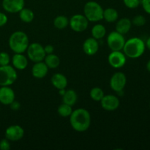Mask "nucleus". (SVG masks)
<instances>
[{
    "label": "nucleus",
    "mask_w": 150,
    "mask_h": 150,
    "mask_svg": "<svg viewBox=\"0 0 150 150\" xmlns=\"http://www.w3.org/2000/svg\"><path fill=\"white\" fill-rule=\"evenodd\" d=\"M70 123L72 128L76 131L82 133L89 128L91 125V115L85 108H77L73 111L70 116Z\"/></svg>",
    "instance_id": "obj_1"
},
{
    "label": "nucleus",
    "mask_w": 150,
    "mask_h": 150,
    "mask_svg": "<svg viewBox=\"0 0 150 150\" xmlns=\"http://www.w3.org/2000/svg\"><path fill=\"white\" fill-rule=\"evenodd\" d=\"M145 42L140 38L134 37L125 41L123 47V53L130 59H138L142 57L145 52Z\"/></svg>",
    "instance_id": "obj_2"
},
{
    "label": "nucleus",
    "mask_w": 150,
    "mask_h": 150,
    "mask_svg": "<svg viewBox=\"0 0 150 150\" xmlns=\"http://www.w3.org/2000/svg\"><path fill=\"white\" fill-rule=\"evenodd\" d=\"M9 47L15 54H23L29 45V38L25 32L16 31L12 33L9 38Z\"/></svg>",
    "instance_id": "obj_3"
},
{
    "label": "nucleus",
    "mask_w": 150,
    "mask_h": 150,
    "mask_svg": "<svg viewBox=\"0 0 150 150\" xmlns=\"http://www.w3.org/2000/svg\"><path fill=\"white\" fill-rule=\"evenodd\" d=\"M103 11L102 6L95 1H88L83 7V15L90 22H98L103 20Z\"/></svg>",
    "instance_id": "obj_4"
},
{
    "label": "nucleus",
    "mask_w": 150,
    "mask_h": 150,
    "mask_svg": "<svg viewBox=\"0 0 150 150\" xmlns=\"http://www.w3.org/2000/svg\"><path fill=\"white\" fill-rule=\"evenodd\" d=\"M16 70L10 65L0 66V86H10L17 80Z\"/></svg>",
    "instance_id": "obj_5"
},
{
    "label": "nucleus",
    "mask_w": 150,
    "mask_h": 150,
    "mask_svg": "<svg viewBox=\"0 0 150 150\" xmlns=\"http://www.w3.org/2000/svg\"><path fill=\"white\" fill-rule=\"evenodd\" d=\"M26 52H27L28 58L35 63L43 61L46 55L44 47L38 42L29 44Z\"/></svg>",
    "instance_id": "obj_6"
},
{
    "label": "nucleus",
    "mask_w": 150,
    "mask_h": 150,
    "mask_svg": "<svg viewBox=\"0 0 150 150\" xmlns=\"http://www.w3.org/2000/svg\"><path fill=\"white\" fill-rule=\"evenodd\" d=\"M125 41L124 35L117 31H114L108 35L107 45L111 51H122Z\"/></svg>",
    "instance_id": "obj_7"
},
{
    "label": "nucleus",
    "mask_w": 150,
    "mask_h": 150,
    "mask_svg": "<svg viewBox=\"0 0 150 150\" xmlns=\"http://www.w3.org/2000/svg\"><path fill=\"white\" fill-rule=\"evenodd\" d=\"M69 25L74 32H82L87 29L89 21L84 15L76 14L69 20Z\"/></svg>",
    "instance_id": "obj_8"
},
{
    "label": "nucleus",
    "mask_w": 150,
    "mask_h": 150,
    "mask_svg": "<svg viewBox=\"0 0 150 150\" xmlns=\"http://www.w3.org/2000/svg\"><path fill=\"white\" fill-rule=\"evenodd\" d=\"M127 83V77L122 72H117L110 79V86L116 92H123Z\"/></svg>",
    "instance_id": "obj_9"
},
{
    "label": "nucleus",
    "mask_w": 150,
    "mask_h": 150,
    "mask_svg": "<svg viewBox=\"0 0 150 150\" xmlns=\"http://www.w3.org/2000/svg\"><path fill=\"white\" fill-rule=\"evenodd\" d=\"M125 54L121 51H112L108 57V62L110 65L114 68H121L125 64Z\"/></svg>",
    "instance_id": "obj_10"
},
{
    "label": "nucleus",
    "mask_w": 150,
    "mask_h": 150,
    "mask_svg": "<svg viewBox=\"0 0 150 150\" xmlns=\"http://www.w3.org/2000/svg\"><path fill=\"white\" fill-rule=\"evenodd\" d=\"M101 107L105 111H114L119 108L120 101L117 96L114 95H104L100 101Z\"/></svg>",
    "instance_id": "obj_11"
},
{
    "label": "nucleus",
    "mask_w": 150,
    "mask_h": 150,
    "mask_svg": "<svg viewBox=\"0 0 150 150\" xmlns=\"http://www.w3.org/2000/svg\"><path fill=\"white\" fill-rule=\"evenodd\" d=\"M23 136L24 130L18 125L9 126L5 130V138L10 142H18L23 139Z\"/></svg>",
    "instance_id": "obj_12"
},
{
    "label": "nucleus",
    "mask_w": 150,
    "mask_h": 150,
    "mask_svg": "<svg viewBox=\"0 0 150 150\" xmlns=\"http://www.w3.org/2000/svg\"><path fill=\"white\" fill-rule=\"evenodd\" d=\"M24 0H3L1 5L7 13H16L24 7Z\"/></svg>",
    "instance_id": "obj_13"
},
{
    "label": "nucleus",
    "mask_w": 150,
    "mask_h": 150,
    "mask_svg": "<svg viewBox=\"0 0 150 150\" xmlns=\"http://www.w3.org/2000/svg\"><path fill=\"white\" fill-rule=\"evenodd\" d=\"M16 95L12 88L9 86H3L0 87V103L4 105H10L15 100Z\"/></svg>",
    "instance_id": "obj_14"
},
{
    "label": "nucleus",
    "mask_w": 150,
    "mask_h": 150,
    "mask_svg": "<svg viewBox=\"0 0 150 150\" xmlns=\"http://www.w3.org/2000/svg\"><path fill=\"white\" fill-rule=\"evenodd\" d=\"M99 50V42L94 38H89L83 42V51L86 55L92 56L97 54Z\"/></svg>",
    "instance_id": "obj_15"
},
{
    "label": "nucleus",
    "mask_w": 150,
    "mask_h": 150,
    "mask_svg": "<svg viewBox=\"0 0 150 150\" xmlns=\"http://www.w3.org/2000/svg\"><path fill=\"white\" fill-rule=\"evenodd\" d=\"M48 69L43 61L35 62L32 68V74L36 79H42L48 74Z\"/></svg>",
    "instance_id": "obj_16"
},
{
    "label": "nucleus",
    "mask_w": 150,
    "mask_h": 150,
    "mask_svg": "<svg viewBox=\"0 0 150 150\" xmlns=\"http://www.w3.org/2000/svg\"><path fill=\"white\" fill-rule=\"evenodd\" d=\"M12 64L16 70H25L28 66V59L23 54H15L12 58Z\"/></svg>",
    "instance_id": "obj_17"
},
{
    "label": "nucleus",
    "mask_w": 150,
    "mask_h": 150,
    "mask_svg": "<svg viewBox=\"0 0 150 150\" xmlns=\"http://www.w3.org/2000/svg\"><path fill=\"white\" fill-rule=\"evenodd\" d=\"M51 82L53 86L57 89H65L67 86V79L64 75L62 73H57L52 76L51 79Z\"/></svg>",
    "instance_id": "obj_18"
},
{
    "label": "nucleus",
    "mask_w": 150,
    "mask_h": 150,
    "mask_svg": "<svg viewBox=\"0 0 150 150\" xmlns=\"http://www.w3.org/2000/svg\"><path fill=\"white\" fill-rule=\"evenodd\" d=\"M132 27V21L127 18L120 19L116 23V31L122 35H126Z\"/></svg>",
    "instance_id": "obj_19"
},
{
    "label": "nucleus",
    "mask_w": 150,
    "mask_h": 150,
    "mask_svg": "<svg viewBox=\"0 0 150 150\" xmlns=\"http://www.w3.org/2000/svg\"><path fill=\"white\" fill-rule=\"evenodd\" d=\"M78 100L77 93L73 89H68L65 91V93L62 96V100L64 103L67 104L70 106H73L76 103Z\"/></svg>",
    "instance_id": "obj_20"
},
{
    "label": "nucleus",
    "mask_w": 150,
    "mask_h": 150,
    "mask_svg": "<svg viewBox=\"0 0 150 150\" xmlns=\"http://www.w3.org/2000/svg\"><path fill=\"white\" fill-rule=\"evenodd\" d=\"M44 62L45 63L48 68L55 69L59 67L60 64V59L57 55L54 54H46L44 59Z\"/></svg>",
    "instance_id": "obj_21"
},
{
    "label": "nucleus",
    "mask_w": 150,
    "mask_h": 150,
    "mask_svg": "<svg viewBox=\"0 0 150 150\" xmlns=\"http://www.w3.org/2000/svg\"><path fill=\"white\" fill-rule=\"evenodd\" d=\"M119 14L117 10L112 7H108L104 10L103 11V19L108 23H114L117 21L118 19Z\"/></svg>",
    "instance_id": "obj_22"
},
{
    "label": "nucleus",
    "mask_w": 150,
    "mask_h": 150,
    "mask_svg": "<svg viewBox=\"0 0 150 150\" xmlns=\"http://www.w3.org/2000/svg\"><path fill=\"white\" fill-rule=\"evenodd\" d=\"M106 34V29L103 24L98 23L95 24L92 29V36L96 40H101L105 37Z\"/></svg>",
    "instance_id": "obj_23"
},
{
    "label": "nucleus",
    "mask_w": 150,
    "mask_h": 150,
    "mask_svg": "<svg viewBox=\"0 0 150 150\" xmlns=\"http://www.w3.org/2000/svg\"><path fill=\"white\" fill-rule=\"evenodd\" d=\"M19 18L24 23H31L35 18V13L30 9L23 7L19 12Z\"/></svg>",
    "instance_id": "obj_24"
},
{
    "label": "nucleus",
    "mask_w": 150,
    "mask_h": 150,
    "mask_svg": "<svg viewBox=\"0 0 150 150\" xmlns=\"http://www.w3.org/2000/svg\"><path fill=\"white\" fill-rule=\"evenodd\" d=\"M69 25V19L64 16H58L54 18V26L58 29H64Z\"/></svg>",
    "instance_id": "obj_25"
},
{
    "label": "nucleus",
    "mask_w": 150,
    "mask_h": 150,
    "mask_svg": "<svg viewBox=\"0 0 150 150\" xmlns=\"http://www.w3.org/2000/svg\"><path fill=\"white\" fill-rule=\"evenodd\" d=\"M57 112H58V114L61 117H69L71 115L72 112H73V109H72V106L63 103L62 104H61L58 107V108H57Z\"/></svg>",
    "instance_id": "obj_26"
},
{
    "label": "nucleus",
    "mask_w": 150,
    "mask_h": 150,
    "mask_svg": "<svg viewBox=\"0 0 150 150\" xmlns=\"http://www.w3.org/2000/svg\"><path fill=\"white\" fill-rule=\"evenodd\" d=\"M89 95H90V98H92V100L98 102V101H100L102 100V98H103L105 95H104L103 90L101 88L94 87L90 90Z\"/></svg>",
    "instance_id": "obj_27"
},
{
    "label": "nucleus",
    "mask_w": 150,
    "mask_h": 150,
    "mask_svg": "<svg viewBox=\"0 0 150 150\" xmlns=\"http://www.w3.org/2000/svg\"><path fill=\"white\" fill-rule=\"evenodd\" d=\"M131 21L132 24H133L136 26H138V27H141V26H144L146 22V18L144 16H142V15H138V16H136L133 18Z\"/></svg>",
    "instance_id": "obj_28"
},
{
    "label": "nucleus",
    "mask_w": 150,
    "mask_h": 150,
    "mask_svg": "<svg viewBox=\"0 0 150 150\" xmlns=\"http://www.w3.org/2000/svg\"><path fill=\"white\" fill-rule=\"evenodd\" d=\"M10 57L7 52L0 53V66L8 65L10 62Z\"/></svg>",
    "instance_id": "obj_29"
},
{
    "label": "nucleus",
    "mask_w": 150,
    "mask_h": 150,
    "mask_svg": "<svg viewBox=\"0 0 150 150\" xmlns=\"http://www.w3.org/2000/svg\"><path fill=\"white\" fill-rule=\"evenodd\" d=\"M125 5L130 9L137 8L141 4V0H123Z\"/></svg>",
    "instance_id": "obj_30"
},
{
    "label": "nucleus",
    "mask_w": 150,
    "mask_h": 150,
    "mask_svg": "<svg viewBox=\"0 0 150 150\" xmlns=\"http://www.w3.org/2000/svg\"><path fill=\"white\" fill-rule=\"evenodd\" d=\"M11 146H10V141L8 139H3L0 141V149L1 150H9L10 149Z\"/></svg>",
    "instance_id": "obj_31"
},
{
    "label": "nucleus",
    "mask_w": 150,
    "mask_h": 150,
    "mask_svg": "<svg viewBox=\"0 0 150 150\" xmlns=\"http://www.w3.org/2000/svg\"><path fill=\"white\" fill-rule=\"evenodd\" d=\"M141 4L144 10L150 15V0H141Z\"/></svg>",
    "instance_id": "obj_32"
},
{
    "label": "nucleus",
    "mask_w": 150,
    "mask_h": 150,
    "mask_svg": "<svg viewBox=\"0 0 150 150\" xmlns=\"http://www.w3.org/2000/svg\"><path fill=\"white\" fill-rule=\"evenodd\" d=\"M8 21V18L4 13L0 12V27L4 26Z\"/></svg>",
    "instance_id": "obj_33"
},
{
    "label": "nucleus",
    "mask_w": 150,
    "mask_h": 150,
    "mask_svg": "<svg viewBox=\"0 0 150 150\" xmlns=\"http://www.w3.org/2000/svg\"><path fill=\"white\" fill-rule=\"evenodd\" d=\"M10 107L13 111H18L21 108V103L18 102V101L14 100L10 104Z\"/></svg>",
    "instance_id": "obj_34"
},
{
    "label": "nucleus",
    "mask_w": 150,
    "mask_h": 150,
    "mask_svg": "<svg viewBox=\"0 0 150 150\" xmlns=\"http://www.w3.org/2000/svg\"><path fill=\"white\" fill-rule=\"evenodd\" d=\"M44 50H45V52L46 54H53L54 51V48L52 45H46L45 47H44Z\"/></svg>",
    "instance_id": "obj_35"
},
{
    "label": "nucleus",
    "mask_w": 150,
    "mask_h": 150,
    "mask_svg": "<svg viewBox=\"0 0 150 150\" xmlns=\"http://www.w3.org/2000/svg\"><path fill=\"white\" fill-rule=\"evenodd\" d=\"M145 45H146V48H147L150 51V37L147 38L146 42H145Z\"/></svg>",
    "instance_id": "obj_36"
},
{
    "label": "nucleus",
    "mask_w": 150,
    "mask_h": 150,
    "mask_svg": "<svg viewBox=\"0 0 150 150\" xmlns=\"http://www.w3.org/2000/svg\"><path fill=\"white\" fill-rule=\"evenodd\" d=\"M146 70H147L148 71H149L150 73V59L147 62V63H146Z\"/></svg>",
    "instance_id": "obj_37"
},
{
    "label": "nucleus",
    "mask_w": 150,
    "mask_h": 150,
    "mask_svg": "<svg viewBox=\"0 0 150 150\" xmlns=\"http://www.w3.org/2000/svg\"><path fill=\"white\" fill-rule=\"evenodd\" d=\"M65 89H59V95H62V96H63L64 95V94L65 93Z\"/></svg>",
    "instance_id": "obj_38"
},
{
    "label": "nucleus",
    "mask_w": 150,
    "mask_h": 150,
    "mask_svg": "<svg viewBox=\"0 0 150 150\" xmlns=\"http://www.w3.org/2000/svg\"><path fill=\"white\" fill-rule=\"evenodd\" d=\"M149 107H150V102H149Z\"/></svg>",
    "instance_id": "obj_39"
}]
</instances>
